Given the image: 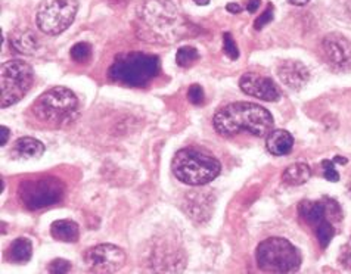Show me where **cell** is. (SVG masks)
<instances>
[{
	"label": "cell",
	"mask_w": 351,
	"mask_h": 274,
	"mask_svg": "<svg viewBox=\"0 0 351 274\" xmlns=\"http://www.w3.org/2000/svg\"><path fill=\"white\" fill-rule=\"evenodd\" d=\"M214 129L223 136H235L239 132H248L256 137H265L275 125L271 114L257 103L235 102L214 115Z\"/></svg>",
	"instance_id": "cell-1"
},
{
	"label": "cell",
	"mask_w": 351,
	"mask_h": 274,
	"mask_svg": "<svg viewBox=\"0 0 351 274\" xmlns=\"http://www.w3.org/2000/svg\"><path fill=\"white\" fill-rule=\"evenodd\" d=\"M138 16L158 40H174L186 28L178 8L170 0H143L138 8Z\"/></svg>",
	"instance_id": "cell-2"
},
{
	"label": "cell",
	"mask_w": 351,
	"mask_h": 274,
	"mask_svg": "<svg viewBox=\"0 0 351 274\" xmlns=\"http://www.w3.org/2000/svg\"><path fill=\"white\" fill-rule=\"evenodd\" d=\"M160 73V58L142 52H125L114 60L108 77L114 83L128 87H142Z\"/></svg>",
	"instance_id": "cell-3"
},
{
	"label": "cell",
	"mask_w": 351,
	"mask_h": 274,
	"mask_svg": "<svg viewBox=\"0 0 351 274\" xmlns=\"http://www.w3.org/2000/svg\"><path fill=\"white\" fill-rule=\"evenodd\" d=\"M171 170L179 182L189 186H204L219 177L221 164L213 155L186 148L174 155Z\"/></svg>",
	"instance_id": "cell-4"
},
{
	"label": "cell",
	"mask_w": 351,
	"mask_h": 274,
	"mask_svg": "<svg viewBox=\"0 0 351 274\" xmlns=\"http://www.w3.org/2000/svg\"><path fill=\"white\" fill-rule=\"evenodd\" d=\"M79 99L66 87H53L45 92L32 106V111L37 120L51 125L64 127L73 123L79 112Z\"/></svg>",
	"instance_id": "cell-5"
},
{
	"label": "cell",
	"mask_w": 351,
	"mask_h": 274,
	"mask_svg": "<svg viewBox=\"0 0 351 274\" xmlns=\"http://www.w3.org/2000/svg\"><path fill=\"white\" fill-rule=\"evenodd\" d=\"M260 270L266 273H294L301 266V252L284 238H269L263 240L256 251Z\"/></svg>",
	"instance_id": "cell-6"
},
{
	"label": "cell",
	"mask_w": 351,
	"mask_h": 274,
	"mask_svg": "<svg viewBox=\"0 0 351 274\" xmlns=\"http://www.w3.org/2000/svg\"><path fill=\"white\" fill-rule=\"evenodd\" d=\"M33 82V68L27 62L19 60L3 62L0 70V106L9 108L18 103L30 90Z\"/></svg>",
	"instance_id": "cell-7"
},
{
	"label": "cell",
	"mask_w": 351,
	"mask_h": 274,
	"mask_svg": "<svg viewBox=\"0 0 351 274\" xmlns=\"http://www.w3.org/2000/svg\"><path fill=\"white\" fill-rule=\"evenodd\" d=\"M19 199L27 210L38 211L46 207L58 203L64 198V183L52 177V175H42V177L27 179L19 184Z\"/></svg>",
	"instance_id": "cell-8"
},
{
	"label": "cell",
	"mask_w": 351,
	"mask_h": 274,
	"mask_svg": "<svg viewBox=\"0 0 351 274\" xmlns=\"http://www.w3.org/2000/svg\"><path fill=\"white\" fill-rule=\"evenodd\" d=\"M77 9V0H43L36 16L37 27L47 36L61 34L74 23Z\"/></svg>",
	"instance_id": "cell-9"
},
{
	"label": "cell",
	"mask_w": 351,
	"mask_h": 274,
	"mask_svg": "<svg viewBox=\"0 0 351 274\" xmlns=\"http://www.w3.org/2000/svg\"><path fill=\"white\" fill-rule=\"evenodd\" d=\"M125 260H128L125 252L111 243L96 245L84 253L86 266L93 273L120 271L124 267Z\"/></svg>",
	"instance_id": "cell-10"
},
{
	"label": "cell",
	"mask_w": 351,
	"mask_h": 274,
	"mask_svg": "<svg viewBox=\"0 0 351 274\" xmlns=\"http://www.w3.org/2000/svg\"><path fill=\"white\" fill-rule=\"evenodd\" d=\"M322 53L332 70L341 73L351 70V42L343 34H328L322 42Z\"/></svg>",
	"instance_id": "cell-11"
},
{
	"label": "cell",
	"mask_w": 351,
	"mask_h": 274,
	"mask_svg": "<svg viewBox=\"0 0 351 274\" xmlns=\"http://www.w3.org/2000/svg\"><path fill=\"white\" fill-rule=\"evenodd\" d=\"M239 87L245 95L266 102H275L280 97L279 87L271 78L254 73L243 74L239 80Z\"/></svg>",
	"instance_id": "cell-12"
},
{
	"label": "cell",
	"mask_w": 351,
	"mask_h": 274,
	"mask_svg": "<svg viewBox=\"0 0 351 274\" xmlns=\"http://www.w3.org/2000/svg\"><path fill=\"white\" fill-rule=\"evenodd\" d=\"M278 74L280 82L292 90L303 89L310 80L307 66L298 61H284L278 68Z\"/></svg>",
	"instance_id": "cell-13"
},
{
	"label": "cell",
	"mask_w": 351,
	"mask_h": 274,
	"mask_svg": "<svg viewBox=\"0 0 351 274\" xmlns=\"http://www.w3.org/2000/svg\"><path fill=\"white\" fill-rule=\"evenodd\" d=\"M266 146L271 155L284 156L294 148V137L287 130H271L266 136Z\"/></svg>",
	"instance_id": "cell-14"
},
{
	"label": "cell",
	"mask_w": 351,
	"mask_h": 274,
	"mask_svg": "<svg viewBox=\"0 0 351 274\" xmlns=\"http://www.w3.org/2000/svg\"><path fill=\"white\" fill-rule=\"evenodd\" d=\"M298 214L310 226L316 227L319 223L328 220L326 202L320 201H303L298 205Z\"/></svg>",
	"instance_id": "cell-15"
},
{
	"label": "cell",
	"mask_w": 351,
	"mask_h": 274,
	"mask_svg": "<svg viewBox=\"0 0 351 274\" xmlns=\"http://www.w3.org/2000/svg\"><path fill=\"white\" fill-rule=\"evenodd\" d=\"M12 153L21 160H36L45 153V145L34 137H21L14 143Z\"/></svg>",
	"instance_id": "cell-16"
},
{
	"label": "cell",
	"mask_w": 351,
	"mask_h": 274,
	"mask_svg": "<svg viewBox=\"0 0 351 274\" xmlns=\"http://www.w3.org/2000/svg\"><path fill=\"white\" fill-rule=\"evenodd\" d=\"M51 234L58 242L75 243L80 238V229L73 220H56L51 226Z\"/></svg>",
	"instance_id": "cell-17"
},
{
	"label": "cell",
	"mask_w": 351,
	"mask_h": 274,
	"mask_svg": "<svg viewBox=\"0 0 351 274\" xmlns=\"http://www.w3.org/2000/svg\"><path fill=\"white\" fill-rule=\"evenodd\" d=\"M9 43L15 52L23 55H34L38 49V40L34 33L28 30H18L9 37Z\"/></svg>",
	"instance_id": "cell-18"
},
{
	"label": "cell",
	"mask_w": 351,
	"mask_h": 274,
	"mask_svg": "<svg viewBox=\"0 0 351 274\" xmlns=\"http://www.w3.org/2000/svg\"><path fill=\"white\" fill-rule=\"evenodd\" d=\"M33 257V243L27 238L15 239L8 248L6 258L14 264H25Z\"/></svg>",
	"instance_id": "cell-19"
},
{
	"label": "cell",
	"mask_w": 351,
	"mask_h": 274,
	"mask_svg": "<svg viewBox=\"0 0 351 274\" xmlns=\"http://www.w3.org/2000/svg\"><path fill=\"white\" fill-rule=\"evenodd\" d=\"M311 177V171L307 164L303 162H297L292 164L282 174V180H284L289 186H301L310 180Z\"/></svg>",
	"instance_id": "cell-20"
},
{
	"label": "cell",
	"mask_w": 351,
	"mask_h": 274,
	"mask_svg": "<svg viewBox=\"0 0 351 274\" xmlns=\"http://www.w3.org/2000/svg\"><path fill=\"white\" fill-rule=\"evenodd\" d=\"M199 60V52L193 46H183L176 53V64L180 68H191L195 62Z\"/></svg>",
	"instance_id": "cell-21"
},
{
	"label": "cell",
	"mask_w": 351,
	"mask_h": 274,
	"mask_svg": "<svg viewBox=\"0 0 351 274\" xmlns=\"http://www.w3.org/2000/svg\"><path fill=\"white\" fill-rule=\"evenodd\" d=\"M315 233H316V238H317V242L322 248H328L330 240L334 239L335 236V229L332 226V223H330L329 220H324L322 223H319L317 226L315 227Z\"/></svg>",
	"instance_id": "cell-22"
},
{
	"label": "cell",
	"mask_w": 351,
	"mask_h": 274,
	"mask_svg": "<svg viewBox=\"0 0 351 274\" xmlns=\"http://www.w3.org/2000/svg\"><path fill=\"white\" fill-rule=\"evenodd\" d=\"M70 55L73 58V61L79 62V64H87L92 58V46L86 42L77 43L71 47Z\"/></svg>",
	"instance_id": "cell-23"
},
{
	"label": "cell",
	"mask_w": 351,
	"mask_h": 274,
	"mask_svg": "<svg viewBox=\"0 0 351 274\" xmlns=\"http://www.w3.org/2000/svg\"><path fill=\"white\" fill-rule=\"evenodd\" d=\"M223 52L226 53L230 60H238L239 58V49L235 43V40H233V37L230 33H224L223 34Z\"/></svg>",
	"instance_id": "cell-24"
},
{
	"label": "cell",
	"mask_w": 351,
	"mask_h": 274,
	"mask_svg": "<svg viewBox=\"0 0 351 274\" xmlns=\"http://www.w3.org/2000/svg\"><path fill=\"white\" fill-rule=\"evenodd\" d=\"M188 99L192 105H202L206 101V93L199 84H192L188 90Z\"/></svg>",
	"instance_id": "cell-25"
},
{
	"label": "cell",
	"mask_w": 351,
	"mask_h": 274,
	"mask_svg": "<svg viewBox=\"0 0 351 274\" xmlns=\"http://www.w3.org/2000/svg\"><path fill=\"white\" fill-rule=\"evenodd\" d=\"M273 16H275V9H273V5H271V3H269L266 11L263 12V14L256 19V23H254L256 30H263V28H265L269 23L273 21Z\"/></svg>",
	"instance_id": "cell-26"
},
{
	"label": "cell",
	"mask_w": 351,
	"mask_h": 274,
	"mask_svg": "<svg viewBox=\"0 0 351 274\" xmlns=\"http://www.w3.org/2000/svg\"><path fill=\"white\" fill-rule=\"evenodd\" d=\"M322 167H324V175L328 182H338L339 180V173L335 170V162L325 160L322 161Z\"/></svg>",
	"instance_id": "cell-27"
},
{
	"label": "cell",
	"mask_w": 351,
	"mask_h": 274,
	"mask_svg": "<svg viewBox=\"0 0 351 274\" xmlns=\"http://www.w3.org/2000/svg\"><path fill=\"white\" fill-rule=\"evenodd\" d=\"M49 271L56 273V274H65L68 271H71V262L62 258L53 260L51 264H49Z\"/></svg>",
	"instance_id": "cell-28"
},
{
	"label": "cell",
	"mask_w": 351,
	"mask_h": 274,
	"mask_svg": "<svg viewBox=\"0 0 351 274\" xmlns=\"http://www.w3.org/2000/svg\"><path fill=\"white\" fill-rule=\"evenodd\" d=\"M9 136H11V132H9L8 127H5V125L0 127V146H6V143L9 140Z\"/></svg>",
	"instance_id": "cell-29"
},
{
	"label": "cell",
	"mask_w": 351,
	"mask_h": 274,
	"mask_svg": "<svg viewBox=\"0 0 351 274\" xmlns=\"http://www.w3.org/2000/svg\"><path fill=\"white\" fill-rule=\"evenodd\" d=\"M260 3H261V0H248V3H247V11H248L250 14H254V12H257V9L260 8Z\"/></svg>",
	"instance_id": "cell-30"
},
{
	"label": "cell",
	"mask_w": 351,
	"mask_h": 274,
	"mask_svg": "<svg viewBox=\"0 0 351 274\" xmlns=\"http://www.w3.org/2000/svg\"><path fill=\"white\" fill-rule=\"evenodd\" d=\"M226 9L230 14H239L242 11V6L239 3H228Z\"/></svg>",
	"instance_id": "cell-31"
},
{
	"label": "cell",
	"mask_w": 351,
	"mask_h": 274,
	"mask_svg": "<svg viewBox=\"0 0 351 274\" xmlns=\"http://www.w3.org/2000/svg\"><path fill=\"white\" fill-rule=\"evenodd\" d=\"M288 2L294 6H304L310 2V0H288Z\"/></svg>",
	"instance_id": "cell-32"
},
{
	"label": "cell",
	"mask_w": 351,
	"mask_h": 274,
	"mask_svg": "<svg viewBox=\"0 0 351 274\" xmlns=\"http://www.w3.org/2000/svg\"><path fill=\"white\" fill-rule=\"evenodd\" d=\"M334 162L335 164H347V158H344V156H335V160H334Z\"/></svg>",
	"instance_id": "cell-33"
},
{
	"label": "cell",
	"mask_w": 351,
	"mask_h": 274,
	"mask_svg": "<svg viewBox=\"0 0 351 274\" xmlns=\"http://www.w3.org/2000/svg\"><path fill=\"white\" fill-rule=\"evenodd\" d=\"M193 2L197 3V5H199V6H206V5L210 3V0H193Z\"/></svg>",
	"instance_id": "cell-34"
},
{
	"label": "cell",
	"mask_w": 351,
	"mask_h": 274,
	"mask_svg": "<svg viewBox=\"0 0 351 274\" xmlns=\"http://www.w3.org/2000/svg\"><path fill=\"white\" fill-rule=\"evenodd\" d=\"M350 197H351V190H350Z\"/></svg>",
	"instance_id": "cell-35"
}]
</instances>
